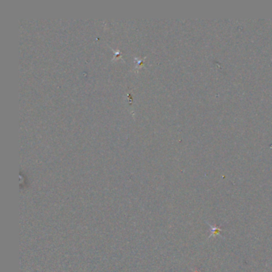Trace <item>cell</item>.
Listing matches in <instances>:
<instances>
[{"label":"cell","mask_w":272,"mask_h":272,"mask_svg":"<svg viewBox=\"0 0 272 272\" xmlns=\"http://www.w3.org/2000/svg\"><path fill=\"white\" fill-rule=\"evenodd\" d=\"M206 223L208 224V225L210 227V228H211V234H210V236L208 237V240H209L211 237H212V236H220V237L223 238V236L220 235V232L223 231L221 228H220L217 225H214V226H213V225H211V224H209V223H208V222H206Z\"/></svg>","instance_id":"6da1fadb"}]
</instances>
